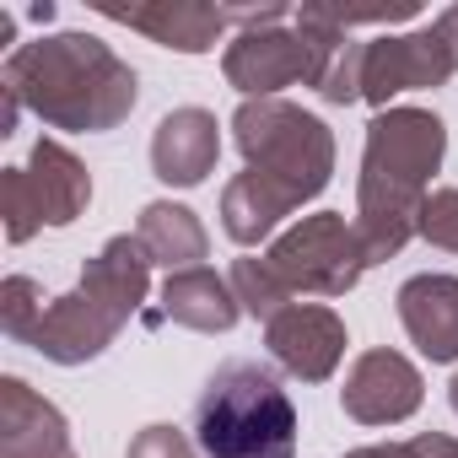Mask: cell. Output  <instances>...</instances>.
I'll return each mask as SVG.
<instances>
[{"mask_svg": "<svg viewBox=\"0 0 458 458\" xmlns=\"http://www.w3.org/2000/svg\"><path fill=\"white\" fill-rule=\"evenodd\" d=\"M0 87L49 130L76 135H108L140 103V76L92 33H49L17 44L0 65Z\"/></svg>", "mask_w": 458, "mask_h": 458, "instance_id": "6da1fadb", "label": "cell"}, {"mask_svg": "<svg viewBox=\"0 0 458 458\" xmlns=\"http://www.w3.org/2000/svg\"><path fill=\"white\" fill-rule=\"evenodd\" d=\"M447 157V124L431 108H383L367 124L361 178H356V238L367 270L399 259L420 226L431 173Z\"/></svg>", "mask_w": 458, "mask_h": 458, "instance_id": "7a4b0ae2", "label": "cell"}, {"mask_svg": "<svg viewBox=\"0 0 458 458\" xmlns=\"http://www.w3.org/2000/svg\"><path fill=\"white\" fill-rule=\"evenodd\" d=\"M146 292H151V259H146L140 238H108L87 259L76 292L49 297V308L38 313V324L22 345H33L55 367H87L140 313Z\"/></svg>", "mask_w": 458, "mask_h": 458, "instance_id": "3957f363", "label": "cell"}, {"mask_svg": "<svg viewBox=\"0 0 458 458\" xmlns=\"http://www.w3.org/2000/svg\"><path fill=\"white\" fill-rule=\"evenodd\" d=\"M194 447L205 458H297V404L265 361H221L194 394Z\"/></svg>", "mask_w": 458, "mask_h": 458, "instance_id": "277c9868", "label": "cell"}, {"mask_svg": "<svg viewBox=\"0 0 458 458\" xmlns=\"http://www.w3.org/2000/svg\"><path fill=\"white\" fill-rule=\"evenodd\" d=\"M233 140H238L249 173L270 178L292 205H308L329 189L335 135L318 114H308L286 98H249L233 114Z\"/></svg>", "mask_w": 458, "mask_h": 458, "instance_id": "5b68a950", "label": "cell"}, {"mask_svg": "<svg viewBox=\"0 0 458 458\" xmlns=\"http://www.w3.org/2000/svg\"><path fill=\"white\" fill-rule=\"evenodd\" d=\"M92 205V173L76 151L60 140H38L28 167L0 173V216H6V243H28L38 226H71Z\"/></svg>", "mask_w": 458, "mask_h": 458, "instance_id": "8992f818", "label": "cell"}, {"mask_svg": "<svg viewBox=\"0 0 458 458\" xmlns=\"http://www.w3.org/2000/svg\"><path fill=\"white\" fill-rule=\"evenodd\" d=\"M276 265V276L297 292V297H345L361 270H367V254H361V238H356V221H345L340 210H318V216H302L292 233H281L265 254Z\"/></svg>", "mask_w": 458, "mask_h": 458, "instance_id": "52a82bcc", "label": "cell"}, {"mask_svg": "<svg viewBox=\"0 0 458 458\" xmlns=\"http://www.w3.org/2000/svg\"><path fill=\"white\" fill-rule=\"evenodd\" d=\"M453 76V55L447 44L437 38V28H420V33H383L367 44V60H361V98L388 108V98L399 92H431Z\"/></svg>", "mask_w": 458, "mask_h": 458, "instance_id": "ba28073f", "label": "cell"}, {"mask_svg": "<svg viewBox=\"0 0 458 458\" xmlns=\"http://www.w3.org/2000/svg\"><path fill=\"white\" fill-rule=\"evenodd\" d=\"M420 399H426V383H420L415 361L399 351H383V345L361 351L340 388V410L356 426H399L420 410Z\"/></svg>", "mask_w": 458, "mask_h": 458, "instance_id": "9c48e42d", "label": "cell"}, {"mask_svg": "<svg viewBox=\"0 0 458 458\" xmlns=\"http://www.w3.org/2000/svg\"><path fill=\"white\" fill-rule=\"evenodd\" d=\"M265 345L281 361V372L302 383H329L345 356V318L324 302H292L281 318L265 324Z\"/></svg>", "mask_w": 458, "mask_h": 458, "instance_id": "30bf717a", "label": "cell"}, {"mask_svg": "<svg viewBox=\"0 0 458 458\" xmlns=\"http://www.w3.org/2000/svg\"><path fill=\"white\" fill-rule=\"evenodd\" d=\"M292 28L308 44V87L324 103H335V108L361 103V60H367V44L351 38V28L335 17V6H297L292 12Z\"/></svg>", "mask_w": 458, "mask_h": 458, "instance_id": "8fae6325", "label": "cell"}, {"mask_svg": "<svg viewBox=\"0 0 458 458\" xmlns=\"http://www.w3.org/2000/svg\"><path fill=\"white\" fill-rule=\"evenodd\" d=\"M221 76H226V87L243 92V103L249 98H276L281 87L308 81V44L297 38L292 22L238 33L221 55Z\"/></svg>", "mask_w": 458, "mask_h": 458, "instance_id": "7c38bea8", "label": "cell"}, {"mask_svg": "<svg viewBox=\"0 0 458 458\" xmlns=\"http://www.w3.org/2000/svg\"><path fill=\"white\" fill-rule=\"evenodd\" d=\"M98 12L124 22V28H135V33H146L162 49H178V55L216 49V38L226 28V12L205 6V0H130V6H119V0H98Z\"/></svg>", "mask_w": 458, "mask_h": 458, "instance_id": "4fadbf2b", "label": "cell"}, {"mask_svg": "<svg viewBox=\"0 0 458 458\" xmlns=\"http://www.w3.org/2000/svg\"><path fill=\"white\" fill-rule=\"evenodd\" d=\"M0 458H76L65 415L22 377H0Z\"/></svg>", "mask_w": 458, "mask_h": 458, "instance_id": "5bb4252c", "label": "cell"}, {"mask_svg": "<svg viewBox=\"0 0 458 458\" xmlns=\"http://www.w3.org/2000/svg\"><path fill=\"white\" fill-rule=\"evenodd\" d=\"M221 157V124L205 108H173L151 130V173L173 189H194L216 173Z\"/></svg>", "mask_w": 458, "mask_h": 458, "instance_id": "9a60e30c", "label": "cell"}, {"mask_svg": "<svg viewBox=\"0 0 458 458\" xmlns=\"http://www.w3.org/2000/svg\"><path fill=\"white\" fill-rule=\"evenodd\" d=\"M394 302L410 345L426 361H458V276H410Z\"/></svg>", "mask_w": 458, "mask_h": 458, "instance_id": "2e32d148", "label": "cell"}, {"mask_svg": "<svg viewBox=\"0 0 458 458\" xmlns=\"http://www.w3.org/2000/svg\"><path fill=\"white\" fill-rule=\"evenodd\" d=\"M162 318H173V324H183L194 335H226L243 318V308H238L233 281H221L216 270L199 265V270L167 276V286H162Z\"/></svg>", "mask_w": 458, "mask_h": 458, "instance_id": "e0dca14e", "label": "cell"}, {"mask_svg": "<svg viewBox=\"0 0 458 458\" xmlns=\"http://www.w3.org/2000/svg\"><path fill=\"white\" fill-rule=\"evenodd\" d=\"M135 238L146 249L151 265H162L167 276L178 270H199V259L210 254V238H205V226L189 205H173V199H151L135 221Z\"/></svg>", "mask_w": 458, "mask_h": 458, "instance_id": "ac0fdd59", "label": "cell"}, {"mask_svg": "<svg viewBox=\"0 0 458 458\" xmlns=\"http://www.w3.org/2000/svg\"><path fill=\"white\" fill-rule=\"evenodd\" d=\"M292 210H297V205H292L270 178H259V173L243 167L233 183L221 189V233L233 238L238 249H259Z\"/></svg>", "mask_w": 458, "mask_h": 458, "instance_id": "d6986e66", "label": "cell"}, {"mask_svg": "<svg viewBox=\"0 0 458 458\" xmlns=\"http://www.w3.org/2000/svg\"><path fill=\"white\" fill-rule=\"evenodd\" d=\"M226 281H233V292H238V308H243V313H254V318H265V324H270V318H281V313L297 302V292L276 276V265H270V259H254V254H249V259H238Z\"/></svg>", "mask_w": 458, "mask_h": 458, "instance_id": "ffe728a7", "label": "cell"}, {"mask_svg": "<svg viewBox=\"0 0 458 458\" xmlns=\"http://www.w3.org/2000/svg\"><path fill=\"white\" fill-rule=\"evenodd\" d=\"M44 308L49 297L38 292L33 276H6V286H0V329H6V340H28Z\"/></svg>", "mask_w": 458, "mask_h": 458, "instance_id": "44dd1931", "label": "cell"}, {"mask_svg": "<svg viewBox=\"0 0 458 458\" xmlns=\"http://www.w3.org/2000/svg\"><path fill=\"white\" fill-rule=\"evenodd\" d=\"M415 238H426L442 254H458V189H431L420 205V226Z\"/></svg>", "mask_w": 458, "mask_h": 458, "instance_id": "7402d4cb", "label": "cell"}, {"mask_svg": "<svg viewBox=\"0 0 458 458\" xmlns=\"http://www.w3.org/2000/svg\"><path fill=\"white\" fill-rule=\"evenodd\" d=\"M124 458H194V442L178 426H146V431L130 437Z\"/></svg>", "mask_w": 458, "mask_h": 458, "instance_id": "603a6c76", "label": "cell"}, {"mask_svg": "<svg viewBox=\"0 0 458 458\" xmlns=\"http://www.w3.org/2000/svg\"><path fill=\"white\" fill-rule=\"evenodd\" d=\"M410 447H415V458H458V437H447V431H420V437H410Z\"/></svg>", "mask_w": 458, "mask_h": 458, "instance_id": "cb8c5ba5", "label": "cell"}, {"mask_svg": "<svg viewBox=\"0 0 458 458\" xmlns=\"http://www.w3.org/2000/svg\"><path fill=\"white\" fill-rule=\"evenodd\" d=\"M431 28H437V38L447 44V55H453V71H458V6H447V12H442Z\"/></svg>", "mask_w": 458, "mask_h": 458, "instance_id": "d4e9b609", "label": "cell"}, {"mask_svg": "<svg viewBox=\"0 0 458 458\" xmlns=\"http://www.w3.org/2000/svg\"><path fill=\"white\" fill-rule=\"evenodd\" d=\"M345 458H415L410 442H372V447H351Z\"/></svg>", "mask_w": 458, "mask_h": 458, "instance_id": "484cf974", "label": "cell"}, {"mask_svg": "<svg viewBox=\"0 0 458 458\" xmlns=\"http://www.w3.org/2000/svg\"><path fill=\"white\" fill-rule=\"evenodd\" d=\"M17 119H22V103H17L6 87H0V135H12V130H17Z\"/></svg>", "mask_w": 458, "mask_h": 458, "instance_id": "4316f807", "label": "cell"}, {"mask_svg": "<svg viewBox=\"0 0 458 458\" xmlns=\"http://www.w3.org/2000/svg\"><path fill=\"white\" fill-rule=\"evenodd\" d=\"M447 399H453V410H458V372H453V383H447Z\"/></svg>", "mask_w": 458, "mask_h": 458, "instance_id": "83f0119b", "label": "cell"}]
</instances>
